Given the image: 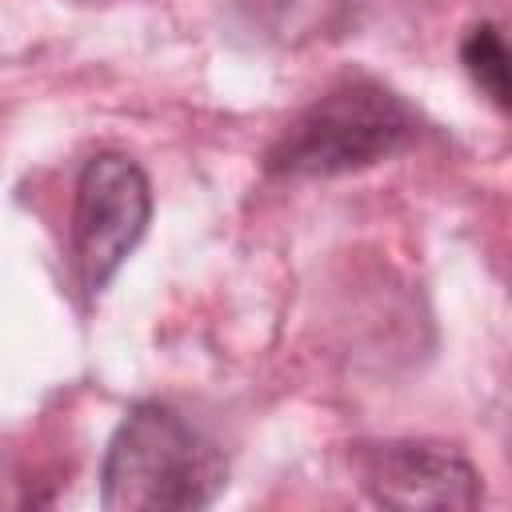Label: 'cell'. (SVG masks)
Wrapping results in <instances>:
<instances>
[{
    "label": "cell",
    "instance_id": "6da1fadb",
    "mask_svg": "<svg viewBox=\"0 0 512 512\" xmlns=\"http://www.w3.org/2000/svg\"><path fill=\"white\" fill-rule=\"evenodd\" d=\"M228 484L220 448L176 408L144 400L108 440L100 504L108 512H192Z\"/></svg>",
    "mask_w": 512,
    "mask_h": 512
},
{
    "label": "cell",
    "instance_id": "7a4b0ae2",
    "mask_svg": "<svg viewBox=\"0 0 512 512\" xmlns=\"http://www.w3.org/2000/svg\"><path fill=\"white\" fill-rule=\"evenodd\" d=\"M420 132L416 108L388 84L352 76L316 96L268 148V172L288 180H328L372 168Z\"/></svg>",
    "mask_w": 512,
    "mask_h": 512
},
{
    "label": "cell",
    "instance_id": "3957f363",
    "mask_svg": "<svg viewBox=\"0 0 512 512\" xmlns=\"http://www.w3.org/2000/svg\"><path fill=\"white\" fill-rule=\"evenodd\" d=\"M152 216V188L144 168L124 152H96L76 176L72 204V260L80 288L100 296L132 248L144 240Z\"/></svg>",
    "mask_w": 512,
    "mask_h": 512
},
{
    "label": "cell",
    "instance_id": "277c9868",
    "mask_svg": "<svg viewBox=\"0 0 512 512\" xmlns=\"http://www.w3.org/2000/svg\"><path fill=\"white\" fill-rule=\"evenodd\" d=\"M352 464L360 472L364 492L384 508H476L484 500L480 472L444 444H356Z\"/></svg>",
    "mask_w": 512,
    "mask_h": 512
},
{
    "label": "cell",
    "instance_id": "5b68a950",
    "mask_svg": "<svg viewBox=\"0 0 512 512\" xmlns=\"http://www.w3.org/2000/svg\"><path fill=\"white\" fill-rule=\"evenodd\" d=\"M460 60H464L472 84L504 112L508 108V52H504L496 24H476L460 44Z\"/></svg>",
    "mask_w": 512,
    "mask_h": 512
}]
</instances>
